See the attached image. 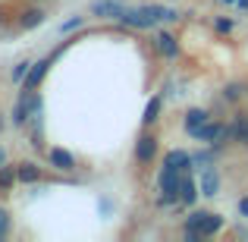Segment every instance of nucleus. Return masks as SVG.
I'll return each instance as SVG.
<instances>
[{
    "label": "nucleus",
    "instance_id": "nucleus-20",
    "mask_svg": "<svg viewBox=\"0 0 248 242\" xmlns=\"http://www.w3.org/2000/svg\"><path fill=\"white\" fill-rule=\"evenodd\" d=\"M19 182V176H16V167H0V192H10L13 186Z\"/></svg>",
    "mask_w": 248,
    "mask_h": 242
},
{
    "label": "nucleus",
    "instance_id": "nucleus-17",
    "mask_svg": "<svg viewBox=\"0 0 248 242\" xmlns=\"http://www.w3.org/2000/svg\"><path fill=\"white\" fill-rule=\"evenodd\" d=\"M245 91H248L245 82H230V85H223V101L236 104V101H242V97H245Z\"/></svg>",
    "mask_w": 248,
    "mask_h": 242
},
{
    "label": "nucleus",
    "instance_id": "nucleus-24",
    "mask_svg": "<svg viewBox=\"0 0 248 242\" xmlns=\"http://www.w3.org/2000/svg\"><path fill=\"white\" fill-rule=\"evenodd\" d=\"M214 29H217L220 35H230V32H232V19H217V22H214Z\"/></svg>",
    "mask_w": 248,
    "mask_h": 242
},
{
    "label": "nucleus",
    "instance_id": "nucleus-2",
    "mask_svg": "<svg viewBox=\"0 0 248 242\" xmlns=\"http://www.w3.org/2000/svg\"><path fill=\"white\" fill-rule=\"evenodd\" d=\"M157 182H160V205H176L179 201V186H182V170L164 163Z\"/></svg>",
    "mask_w": 248,
    "mask_h": 242
},
{
    "label": "nucleus",
    "instance_id": "nucleus-8",
    "mask_svg": "<svg viewBox=\"0 0 248 242\" xmlns=\"http://www.w3.org/2000/svg\"><path fill=\"white\" fill-rule=\"evenodd\" d=\"M154 154H157V139H154L151 132L139 135V142H135V161L139 163H151Z\"/></svg>",
    "mask_w": 248,
    "mask_h": 242
},
{
    "label": "nucleus",
    "instance_id": "nucleus-18",
    "mask_svg": "<svg viewBox=\"0 0 248 242\" xmlns=\"http://www.w3.org/2000/svg\"><path fill=\"white\" fill-rule=\"evenodd\" d=\"M16 176H19V182H29V186H31V182L41 179V170H38L35 163H19V167H16Z\"/></svg>",
    "mask_w": 248,
    "mask_h": 242
},
{
    "label": "nucleus",
    "instance_id": "nucleus-19",
    "mask_svg": "<svg viewBox=\"0 0 248 242\" xmlns=\"http://www.w3.org/2000/svg\"><path fill=\"white\" fill-rule=\"evenodd\" d=\"M160 95H154L151 101L145 104V116H141V123H145V126H151V123H157V116H160Z\"/></svg>",
    "mask_w": 248,
    "mask_h": 242
},
{
    "label": "nucleus",
    "instance_id": "nucleus-28",
    "mask_svg": "<svg viewBox=\"0 0 248 242\" xmlns=\"http://www.w3.org/2000/svg\"><path fill=\"white\" fill-rule=\"evenodd\" d=\"M220 3H236V0H220Z\"/></svg>",
    "mask_w": 248,
    "mask_h": 242
},
{
    "label": "nucleus",
    "instance_id": "nucleus-5",
    "mask_svg": "<svg viewBox=\"0 0 248 242\" xmlns=\"http://www.w3.org/2000/svg\"><path fill=\"white\" fill-rule=\"evenodd\" d=\"M192 139H195V142H204V145H211V148H220L226 139H230V126L207 120L201 129H195V132H192Z\"/></svg>",
    "mask_w": 248,
    "mask_h": 242
},
{
    "label": "nucleus",
    "instance_id": "nucleus-13",
    "mask_svg": "<svg viewBox=\"0 0 248 242\" xmlns=\"http://www.w3.org/2000/svg\"><path fill=\"white\" fill-rule=\"evenodd\" d=\"M230 139L239 145H248V113H236L230 123Z\"/></svg>",
    "mask_w": 248,
    "mask_h": 242
},
{
    "label": "nucleus",
    "instance_id": "nucleus-23",
    "mask_svg": "<svg viewBox=\"0 0 248 242\" xmlns=\"http://www.w3.org/2000/svg\"><path fill=\"white\" fill-rule=\"evenodd\" d=\"M82 22H85V16H76V19H66V22L60 25V32H73V29H82Z\"/></svg>",
    "mask_w": 248,
    "mask_h": 242
},
{
    "label": "nucleus",
    "instance_id": "nucleus-14",
    "mask_svg": "<svg viewBox=\"0 0 248 242\" xmlns=\"http://www.w3.org/2000/svg\"><path fill=\"white\" fill-rule=\"evenodd\" d=\"M207 120H211V113H207V110H201V107H192V110L186 113V132L192 135L195 129H201Z\"/></svg>",
    "mask_w": 248,
    "mask_h": 242
},
{
    "label": "nucleus",
    "instance_id": "nucleus-21",
    "mask_svg": "<svg viewBox=\"0 0 248 242\" xmlns=\"http://www.w3.org/2000/svg\"><path fill=\"white\" fill-rule=\"evenodd\" d=\"M29 69H31V63H29V60L16 63V66H13V82H22L25 76H29Z\"/></svg>",
    "mask_w": 248,
    "mask_h": 242
},
{
    "label": "nucleus",
    "instance_id": "nucleus-1",
    "mask_svg": "<svg viewBox=\"0 0 248 242\" xmlns=\"http://www.w3.org/2000/svg\"><path fill=\"white\" fill-rule=\"evenodd\" d=\"M120 22L129 25V29H154L157 22H176V10L164 3H145V6H135V10L126 6Z\"/></svg>",
    "mask_w": 248,
    "mask_h": 242
},
{
    "label": "nucleus",
    "instance_id": "nucleus-4",
    "mask_svg": "<svg viewBox=\"0 0 248 242\" xmlns=\"http://www.w3.org/2000/svg\"><path fill=\"white\" fill-rule=\"evenodd\" d=\"M38 113H41V95H38V91H25L16 101V107H13V123H16V126H25V123Z\"/></svg>",
    "mask_w": 248,
    "mask_h": 242
},
{
    "label": "nucleus",
    "instance_id": "nucleus-6",
    "mask_svg": "<svg viewBox=\"0 0 248 242\" xmlns=\"http://www.w3.org/2000/svg\"><path fill=\"white\" fill-rule=\"evenodd\" d=\"M50 66H54V57H41L38 63H31V69H29V76L22 79V91H35L38 85L44 82V76L50 73Z\"/></svg>",
    "mask_w": 248,
    "mask_h": 242
},
{
    "label": "nucleus",
    "instance_id": "nucleus-16",
    "mask_svg": "<svg viewBox=\"0 0 248 242\" xmlns=\"http://www.w3.org/2000/svg\"><path fill=\"white\" fill-rule=\"evenodd\" d=\"M44 19H47V13H44L41 6H38V10H25V13H22V19H19V25H22V29L29 32V29H38V25H41Z\"/></svg>",
    "mask_w": 248,
    "mask_h": 242
},
{
    "label": "nucleus",
    "instance_id": "nucleus-11",
    "mask_svg": "<svg viewBox=\"0 0 248 242\" xmlns=\"http://www.w3.org/2000/svg\"><path fill=\"white\" fill-rule=\"evenodd\" d=\"M198 182L192 179V173L188 170H182V186H179V205H186V208H192L195 201H198Z\"/></svg>",
    "mask_w": 248,
    "mask_h": 242
},
{
    "label": "nucleus",
    "instance_id": "nucleus-26",
    "mask_svg": "<svg viewBox=\"0 0 248 242\" xmlns=\"http://www.w3.org/2000/svg\"><path fill=\"white\" fill-rule=\"evenodd\" d=\"M236 3H239V10H245V13H248V0H236Z\"/></svg>",
    "mask_w": 248,
    "mask_h": 242
},
{
    "label": "nucleus",
    "instance_id": "nucleus-10",
    "mask_svg": "<svg viewBox=\"0 0 248 242\" xmlns=\"http://www.w3.org/2000/svg\"><path fill=\"white\" fill-rule=\"evenodd\" d=\"M47 163H50L54 170H60V173L76 170V158L66 151V148H47Z\"/></svg>",
    "mask_w": 248,
    "mask_h": 242
},
{
    "label": "nucleus",
    "instance_id": "nucleus-15",
    "mask_svg": "<svg viewBox=\"0 0 248 242\" xmlns=\"http://www.w3.org/2000/svg\"><path fill=\"white\" fill-rule=\"evenodd\" d=\"M164 163H170V167H176V170H188V167H195V161H192V154L188 151H182V148H176V151H170Z\"/></svg>",
    "mask_w": 248,
    "mask_h": 242
},
{
    "label": "nucleus",
    "instance_id": "nucleus-9",
    "mask_svg": "<svg viewBox=\"0 0 248 242\" xmlns=\"http://www.w3.org/2000/svg\"><path fill=\"white\" fill-rule=\"evenodd\" d=\"M198 192L204 195V198H214V195H220V176H217V170H214V167H201Z\"/></svg>",
    "mask_w": 248,
    "mask_h": 242
},
{
    "label": "nucleus",
    "instance_id": "nucleus-3",
    "mask_svg": "<svg viewBox=\"0 0 248 242\" xmlns=\"http://www.w3.org/2000/svg\"><path fill=\"white\" fill-rule=\"evenodd\" d=\"M186 230H198L201 236H214L223 230V217L214 211H192L186 217Z\"/></svg>",
    "mask_w": 248,
    "mask_h": 242
},
{
    "label": "nucleus",
    "instance_id": "nucleus-12",
    "mask_svg": "<svg viewBox=\"0 0 248 242\" xmlns=\"http://www.w3.org/2000/svg\"><path fill=\"white\" fill-rule=\"evenodd\" d=\"M154 48H157V54L167 57V60H173V57L179 54V44H176V38L170 35V32H157V38H154Z\"/></svg>",
    "mask_w": 248,
    "mask_h": 242
},
{
    "label": "nucleus",
    "instance_id": "nucleus-7",
    "mask_svg": "<svg viewBox=\"0 0 248 242\" xmlns=\"http://www.w3.org/2000/svg\"><path fill=\"white\" fill-rule=\"evenodd\" d=\"M123 13H126L123 0H94L91 3V16H97V19H120Z\"/></svg>",
    "mask_w": 248,
    "mask_h": 242
},
{
    "label": "nucleus",
    "instance_id": "nucleus-27",
    "mask_svg": "<svg viewBox=\"0 0 248 242\" xmlns=\"http://www.w3.org/2000/svg\"><path fill=\"white\" fill-rule=\"evenodd\" d=\"M3 163H6V154H3V148H0V167H3Z\"/></svg>",
    "mask_w": 248,
    "mask_h": 242
},
{
    "label": "nucleus",
    "instance_id": "nucleus-22",
    "mask_svg": "<svg viewBox=\"0 0 248 242\" xmlns=\"http://www.w3.org/2000/svg\"><path fill=\"white\" fill-rule=\"evenodd\" d=\"M10 233V211L6 208H0V239Z\"/></svg>",
    "mask_w": 248,
    "mask_h": 242
},
{
    "label": "nucleus",
    "instance_id": "nucleus-25",
    "mask_svg": "<svg viewBox=\"0 0 248 242\" xmlns=\"http://www.w3.org/2000/svg\"><path fill=\"white\" fill-rule=\"evenodd\" d=\"M239 214L248 220V195H245V198H239Z\"/></svg>",
    "mask_w": 248,
    "mask_h": 242
}]
</instances>
